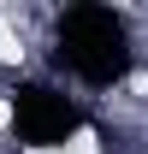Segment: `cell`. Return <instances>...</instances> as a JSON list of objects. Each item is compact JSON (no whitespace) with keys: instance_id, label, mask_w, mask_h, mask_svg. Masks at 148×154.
Listing matches in <instances>:
<instances>
[{"instance_id":"obj_2","label":"cell","mask_w":148,"mask_h":154,"mask_svg":"<svg viewBox=\"0 0 148 154\" xmlns=\"http://www.w3.org/2000/svg\"><path fill=\"white\" fill-rule=\"evenodd\" d=\"M83 131V107L54 83H18L12 89V136L24 148H59Z\"/></svg>"},{"instance_id":"obj_1","label":"cell","mask_w":148,"mask_h":154,"mask_svg":"<svg viewBox=\"0 0 148 154\" xmlns=\"http://www.w3.org/2000/svg\"><path fill=\"white\" fill-rule=\"evenodd\" d=\"M54 59L89 89H113L130 71V24L113 6H71L54 24Z\"/></svg>"}]
</instances>
